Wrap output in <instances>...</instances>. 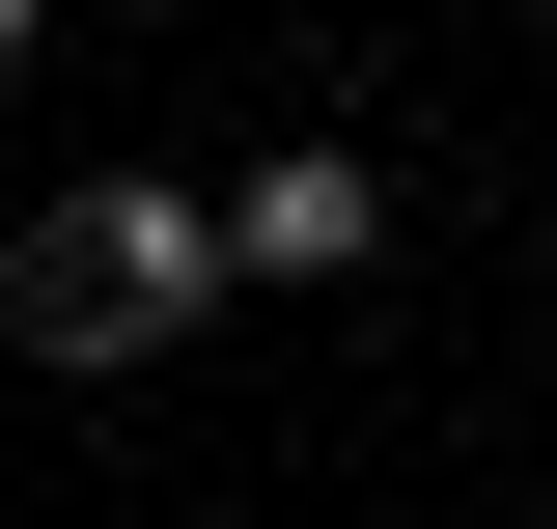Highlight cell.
I'll list each match as a JSON object with an SVG mask.
<instances>
[{
    "instance_id": "obj_1",
    "label": "cell",
    "mask_w": 557,
    "mask_h": 529,
    "mask_svg": "<svg viewBox=\"0 0 557 529\" xmlns=\"http://www.w3.org/2000/svg\"><path fill=\"white\" fill-rule=\"evenodd\" d=\"M223 279H251V251H223L196 168H57V196L0 223V334H28V362H168Z\"/></svg>"
},
{
    "instance_id": "obj_2",
    "label": "cell",
    "mask_w": 557,
    "mask_h": 529,
    "mask_svg": "<svg viewBox=\"0 0 557 529\" xmlns=\"http://www.w3.org/2000/svg\"><path fill=\"white\" fill-rule=\"evenodd\" d=\"M223 251L307 307V279H362V251H391V168H362V139H251V168H223Z\"/></svg>"
},
{
    "instance_id": "obj_3",
    "label": "cell",
    "mask_w": 557,
    "mask_h": 529,
    "mask_svg": "<svg viewBox=\"0 0 557 529\" xmlns=\"http://www.w3.org/2000/svg\"><path fill=\"white\" fill-rule=\"evenodd\" d=\"M0 57H28V0H0Z\"/></svg>"
}]
</instances>
